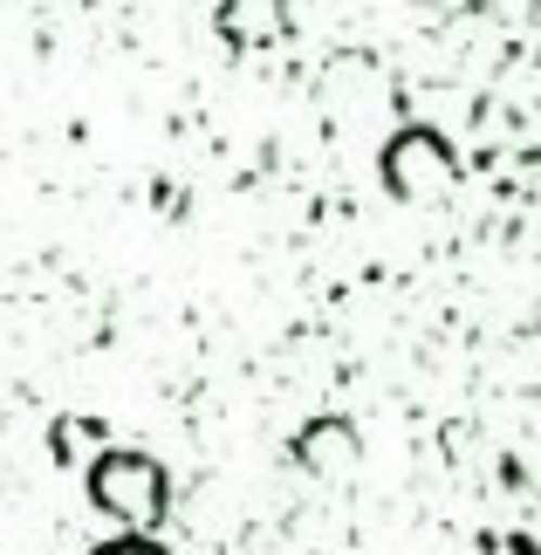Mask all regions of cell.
<instances>
[{"label": "cell", "instance_id": "obj_1", "mask_svg": "<svg viewBox=\"0 0 541 555\" xmlns=\"http://www.w3.org/2000/svg\"><path fill=\"white\" fill-rule=\"evenodd\" d=\"M96 501L111 507L117 521L151 528V521L165 515V480H158V466H151V460H111L96 474Z\"/></svg>", "mask_w": 541, "mask_h": 555}]
</instances>
